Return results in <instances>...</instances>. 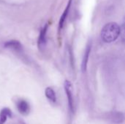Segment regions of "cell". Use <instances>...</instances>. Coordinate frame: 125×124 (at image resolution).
<instances>
[{"label":"cell","mask_w":125,"mask_h":124,"mask_svg":"<svg viewBox=\"0 0 125 124\" xmlns=\"http://www.w3.org/2000/svg\"><path fill=\"white\" fill-rule=\"evenodd\" d=\"M121 27L115 22H110L105 24L101 31V38L107 43H111L116 40L120 36Z\"/></svg>","instance_id":"obj_1"},{"label":"cell","mask_w":125,"mask_h":124,"mask_svg":"<svg viewBox=\"0 0 125 124\" xmlns=\"http://www.w3.org/2000/svg\"><path fill=\"white\" fill-rule=\"evenodd\" d=\"M4 47L19 56H23L24 54L23 45L18 40H9L4 44Z\"/></svg>","instance_id":"obj_2"},{"label":"cell","mask_w":125,"mask_h":124,"mask_svg":"<svg viewBox=\"0 0 125 124\" xmlns=\"http://www.w3.org/2000/svg\"><path fill=\"white\" fill-rule=\"evenodd\" d=\"M48 29V24H45L41 29L37 39V46L40 50H43L47 43V32Z\"/></svg>","instance_id":"obj_3"},{"label":"cell","mask_w":125,"mask_h":124,"mask_svg":"<svg viewBox=\"0 0 125 124\" xmlns=\"http://www.w3.org/2000/svg\"><path fill=\"white\" fill-rule=\"evenodd\" d=\"M64 91L68 101V105L72 112L74 111V100L72 91V84L69 80H65L64 82Z\"/></svg>","instance_id":"obj_4"},{"label":"cell","mask_w":125,"mask_h":124,"mask_svg":"<svg viewBox=\"0 0 125 124\" xmlns=\"http://www.w3.org/2000/svg\"><path fill=\"white\" fill-rule=\"evenodd\" d=\"M16 107L18 112L23 115H27L30 112L29 104L24 99H19L16 102Z\"/></svg>","instance_id":"obj_5"},{"label":"cell","mask_w":125,"mask_h":124,"mask_svg":"<svg viewBox=\"0 0 125 124\" xmlns=\"http://www.w3.org/2000/svg\"><path fill=\"white\" fill-rule=\"evenodd\" d=\"M72 1H73V0H69L64 11L63 12V13H62V16L60 18V20H59V31H60L63 29V27H64L65 20H66L67 17L68 15V13L70 12V6H71V4H72Z\"/></svg>","instance_id":"obj_6"},{"label":"cell","mask_w":125,"mask_h":124,"mask_svg":"<svg viewBox=\"0 0 125 124\" xmlns=\"http://www.w3.org/2000/svg\"><path fill=\"white\" fill-rule=\"evenodd\" d=\"M90 52H91V43L89 44L86 47V49L85 50L84 55H83V58L82 60V64H81V68L83 72H85L87 68V64H88V61H89V55H90Z\"/></svg>","instance_id":"obj_7"},{"label":"cell","mask_w":125,"mask_h":124,"mask_svg":"<svg viewBox=\"0 0 125 124\" xmlns=\"http://www.w3.org/2000/svg\"><path fill=\"white\" fill-rule=\"evenodd\" d=\"M45 96L47 97V99L49 101H51V102L55 103L56 102V94L52 88H51V87L46 88L45 90Z\"/></svg>","instance_id":"obj_8"},{"label":"cell","mask_w":125,"mask_h":124,"mask_svg":"<svg viewBox=\"0 0 125 124\" xmlns=\"http://www.w3.org/2000/svg\"><path fill=\"white\" fill-rule=\"evenodd\" d=\"M11 111L9 108H4L0 113V124H4L8 117H11Z\"/></svg>","instance_id":"obj_9"},{"label":"cell","mask_w":125,"mask_h":124,"mask_svg":"<svg viewBox=\"0 0 125 124\" xmlns=\"http://www.w3.org/2000/svg\"><path fill=\"white\" fill-rule=\"evenodd\" d=\"M114 122H116V123H121L124 120V116L122 113H113L112 114V116H111Z\"/></svg>","instance_id":"obj_10"},{"label":"cell","mask_w":125,"mask_h":124,"mask_svg":"<svg viewBox=\"0 0 125 124\" xmlns=\"http://www.w3.org/2000/svg\"><path fill=\"white\" fill-rule=\"evenodd\" d=\"M120 36H121L122 40L124 42H125V23H123V25L121 27V29H120Z\"/></svg>","instance_id":"obj_11"},{"label":"cell","mask_w":125,"mask_h":124,"mask_svg":"<svg viewBox=\"0 0 125 124\" xmlns=\"http://www.w3.org/2000/svg\"></svg>","instance_id":"obj_12"}]
</instances>
